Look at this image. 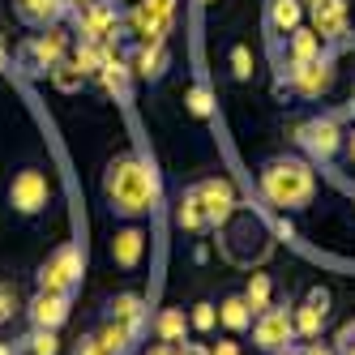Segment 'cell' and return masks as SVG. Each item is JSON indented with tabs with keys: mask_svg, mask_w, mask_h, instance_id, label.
<instances>
[{
	"mask_svg": "<svg viewBox=\"0 0 355 355\" xmlns=\"http://www.w3.org/2000/svg\"><path fill=\"white\" fill-rule=\"evenodd\" d=\"M103 197H107V206L116 218L124 223H141L159 210V175L146 167L141 155H116L103 171Z\"/></svg>",
	"mask_w": 355,
	"mask_h": 355,
	"instance_id": "cell-1",
	"label": "cell"
},
{
	"mask_svg": "<svg viewBox=\"0 0 355 355\" xmlns=\"http://www.w3.org/2000/svg\"><path fill=\"white\" fill-rule=\"evenodd\" d=\"M257 184H261V197L270 201L274 210L300 214V210H309V206H313V197H317V171H313L309 159L274 155V159L261 163Z\"/></svg>",
	"mask_w": 355,
	"mask_h": 355,
	"instance_id": "cell-2",
	"label": "cell"
},
{
	"mask_svg": "<svg viewBox=\"0 0 355 355\" xmlns=\"http://www.w3.org/2000/svg\"><path fill=\"white\" fill-rule=\"evenodd\" d=\"M47 201H52V180H47V171L43 167H17L13 171V180H9V206L13 214L21 218H39L47 210Z\"/></svg>",
	"mask_w": 355,
	"mask_h": 355,
	"instance_id": "cell-3",
	"label": "cell"
},
{
	"mask_svg": "<svg viewBox=\"0 0 355 355\" xmlns=\"http://www.w3.org/2000/svg\"><path fill=\"white\" fill-rule=\"evenodd\" d=\"M343 137L347 133L334 116H313L295 129V141H300L304 155H309V163H334L343 155Z\"/></svg>",
	"mask_w": 355,
	"mask_h": 355,
	"instance_id": "cell-4",
	"label": "cell"
},
{
	"mask_svg": "<svg viewBox=\"0 0 355 355\" xmlns=\"http://www.w3.org/2000/svg\"><path fill=\"white\" fill-rule=\"evenodd\" d=\"M64 52H69V39L47 26L43 35H31L17 47V69L31 73V78H52V69L64 60Z\"/></svg>",
	"mask_w": 355,
	"mask_h": 355,
	"instance_id": "cell-5",
	"label": "cell"
},
{
	"mask_svg": "<svg viewBox=\"0 0 355 355\" xmlns=\"http://www.w3.org/2000/svg\"><path fill=\"white\" fill-rule=\"evenodd\" d=\"M82 270H86V257L78 244H60L52 257L39 266V291H64L73 295L82 287Z\"/></svg>",
	"mask_w": 355,
	"mask_h": 355,
	"instance_id": "cell-6",
	"label": "cell"
},
{
	"mask_svg": "<svg viewBox=\"0 0 355 355\" xmlns=\"http://www.w3.org/2000/svg\"><path fill=\"white\" fill-rule=\"evenodd\" d=\"M295 317L291 309H278V304H270L266 313H257V321H252V343H257L266 355H283L295 347Z\"/></svg>",
	"mask_w": 355,
	"mask_h": 355,
	"instance_id": "cell-7",
	"label": "cell"
},
{
	"mask_svg": "<svg viewBox=\"0 0 355 355\" xmlns=\"http://www.w3.org/2000/svg\"><path fill=\"white\" fill-rule=\"evenodd\" d=\"M193 193H197V201H201V206H206V218H210V227H223L227 218L236 214V206H240L236 184H232V180H223V175H210V180H197V184H193Z\"/></svg>",
	"mask_w": 355,
	"mask_h": 355,
	"instance_id": "cell-8",
	"label": "cell"
},
{
	"mask_svg": "<svg viewBox=\"0 0 355 355\" xmlns=\"http://www.w3.org/2000/svg\"><path fill=\"white\" fill-rule=\"evenodd\" d=\"M329 313H334V295H329V287H309V295H304L300 309H291L295 317V334L309 343V338H321V329L329 321Z\"/></svg>",
	"mask_w": 355,
	"mask_h": 355,
	"instance_id": "cell-9",
	"label": "cell"
},
{
	"mask_svg": "<svg viewBox=\"0 0 355 355\" xmlns=\"http://www.w3.org/2000/svg\"><path fill=\"white\" fill-rule=\"evenodd\" d=\"M120 26V13H116V0H90V5L78 9V31L82 43H107Z\"/></svg>",
	"mask_w": 355,
	"mask_h": 355,
	"instance_id": "cell-10",
	"label": "cell"
},
{
	"mask_svg": "<svg viewBox=\"0 0 355 355\" xmlns=\"http://www.w3.org/2000/svg\"><path fill=\"white\" fill-rule=\"evenodd\" d=\"M329 82H334V69H329L325 56H321V60H309V64H291V60H287V86H291V94L317 98V94L329 90Z\"/></svg>",
	"mask_w": 355,
	"mask_h": 355,
	"instance_id": "cell-11",
	"label": "cell"
},
{
	"mask_svg": "<svg viewBox=\"0 0 355 355\" xmlns=\"http://www.w3.org/2000/svg\"><path fill=\"white\" fill-rule=\"evenodd\" d=\"M171 17H175V0H141L133 13V31L146 43H163L171 31Z\"/></svg>",
	"mask_w": 355,
	"mask_h": 355,
	"instance_id": "cell-12",
	"label": "cell"
},
{
	"mask_svg": "<svg viewBox=\"0 0 355 355\" xmlns=\"http://www.w3.org/2000/svg\"><path fill=\"white\" fill-rule=\"evenodd\" d=\"M69 309H73V295H64V291H39L26 313H31L35 329H60L69 321Z\"/></svg>",
	"mask_w": 355,
	"mask_h": 355,
	"instance_id": "cell-13",
	"label": "cell"
},
{
	"mask_svg": "<svg viewBox=\"0 0 355 355\" xmlns=\"http://www.w3.org/2000/svg\"><path fill=\"white\" fill-rule=\"evenodd\" d=\"M146 232L137 223H124V227H116V236H112V261H116V270H137L141 266V257H146Z\"/></svg>",
	"mask_w": 355,
	"mask_h": 355,
	"instance_id": "cell-14",
	"label": "cell"
},
{
	"mask_svg": "<svg viewBox=\"0 0 355 355\" xmlns=\"http://www.w3.org/2000/svg\"><path fill=\"white\" fill-rule=\"evenodd\" d=\"M309 9H313V31L325 43H334V39L347 35V17H351L347 0H317V5H309Z\"/></svg>",
	"mask_w": 355,
	"mask_h": 355,
	"instance_id": "cell-15",
	"label": "cell"
},
{
	"mask_svg": "<svg viewBox=\"0 0 355 355\" xmlns=\"http://www.w3.org/2000/svg\"><path fill=\"white\" fill-rule=\"evenodd\" d=\"M252 321H257V313H252V304L244 300V291L218 300V325L227 334H244V329H252Z\"/></svg>",
	"mask_w": 355,
	"mask_h": 355,
	"instance_id": "cell-16",
	"label": "cell"
},
{
	"mask_svg": "<svg viewBox=\"0 0 355 355\" xmlns=\"http://www.w3.org/2000/svg\"><path fill=\"white\" fill-rule=\"evenodd\" d=\"M64 9H73L69 0H17V17L26 21V26H35V31H47Z\"/></svg>",
	"mask_w": 355,
	"mask_h": 355,
	"instance_id": "cell-17",
	"label": "cell"
},
{
	"mask_svg": "<svg viewBox=\"0 0 355 355\" xmlns=\"http://www.w3.org/2000/svg\"><path fill=\"white\" fill-rule=\"evenodd\" d=\"M266 26L274 35H291L304 26V0H270V13H266Z\"/></svg>",
	"mask_w": 355,
	"mask_h": 355,
	"instance_id": "cell-18",
	"label": "cell"
},
{
	"mask_svg": "<svg viewBox=\"0 0 355 355\" xmlns=\"http://www.w3.org/2000/svg\"><path fill=\"white\" fill-rule=\"evenodd\" d=\"M175 223H180L189 236L214 232V227H210V218H206V206H201V201H197V193H193V184L180 193V206H175Z\"/></svg>",
	"mask_w": 355,
	"mask_h": 355,
	"instance_id": "cell-19",
	"label": "cell"
},
{
	"mask_svg": "<svg viewBox=\"0 0 355 355\" xmlns=\"http://www.w3.org/2000/svg\"><path fill=\"white\" fill-rule=\"evenodd\" d=\"M103 317H112V321H120V325H129L133 334H141V325H146V309H141V295H133V291L116 295V300L107 304V313H103Z\"/></svg>",
	"mask_w": 355,
	"mask_h": 355,
	"instance_id": "cell-20",
	"label": "cell"
},
{
	"mask_svg": "<svg viewBox=\"0 0 355 355\" xmlns=\"http://www.w3.org/2000/svg\"><path fill=\"white\" fill-rule=\"evenodd\" d=\"M321 47H325V39L317 35V31H291L287 35V60L291 64H309V60H321Z\"/></svg>",
	"mask_w": 355,
	"mask_h": 355,
	"instance_id": "cell-21",
	"label": "cell"
},
{
	"mask_svg": "<svg viewBox=\"0 0 355 355\" xmlns=\"http://www.w3.org/2000/svg\"><path fill=\"white\" fill-rule=\"evenodd\" d=\"M189 313L184 309H163L159 317H155V334H159V343H175L180 347L184 338H189Z\"/></svg>",
	"mask_w": 355,
	"mask_h": 355,
	"instance_id": "cell-22",
	"label": "cell"
},
{
	"mask_svg": "<svg viewBox=\"0 0 355 355\" xmlns=\"http://www.w3.org/2000/svg\"><path fill=\"white\" fill-rule=\"evenodd\" d=\"M137 73L150 78V82L163 78V73H167V47L163 43H146L141 52H137Z\"/></svg>",
	"mask_w": 355,
	"mask_h": 355,
	"instance_id": "cell-23",
	"label": "cell"
},
{
	"mask_svg": "<svg viewBox=\"0 0 355 355\" xmlns=\"http://www.w3.org/2000/svg\"><path fill=\"white\" fill-rule=\"evenodd\" d=\"M244 300L252 304V313H266V309H270V300H274L270 274H252V278H248V287H244Z\"/></svg>",
	"mask_w": 355,
	"mask_h": 355,
	"instance_id": "cell-24",
	"label": "cell"
},
{
	"mask_svg": "<svg viewBox=\"0 0 355 355\" xmlns=\"http://www.w3.org/2000/svg\"><path fill=\"white\" fill-rule=\"evenodd\" d=\"M98 82L107 86V94L129 98V73H124V64H120V60H107L103 69H98Z\"/></svg>",
	"mask_w": 355,
	"mask_h": 355,
	"instance_id": "cell-25",
	"label": "cell"
},
{
	"mask_svg": "<svg viewBox=\"0 0 355 355\" xmlns=\"http://www.w3.org/2000/svg\"><path fill=\"white\" fill-rule=\"evenodd\" d=\"M189 325L197 329V334H214V325H218V304H210V300L193 304V313H189Z\"/></svg>",
	"mask_w": 355,
	"mask_h": 355,
	"instance_id": "cell-26",
	"label": "cell"
},
{
	"mask_svg": "<svg viewBox=\"0 0 355 355\" xmlns=\"http://www.w3.org/2000/svg\"><path fill=\"white\" fill-rule=\"evenodd\" d=\"M52 82H56L60 90H78V86L86 82V73L78 69V60H60V64L52 69Z\"/></svg>",
	"mask_w": 355,
	"mask_h": 355,
	"instance_id": "cell-27",
	"label": "cell"
},
{
	"mask_svg": "<svg viewBox=\"0 0 355 355\" xmlns=\"http://www.w3.org/2000/svg\"><path fill=\"white\" fill-rule=\"evenodd\" d=\"M26 351H31V355H56V351H60L56 329H35V334L26 338Z\"/></svg>",
	"mask_w": 355,
	"mask_h": 355,
	"instance_id": "cell-28",
	"label": "cell"
},
{
	"mask_svg": "<svg viewBox=\"0 0 355 355\" xmlns=\"http://www.w3.org/2000/svg\"><path fill=\"white\" fill-rule=\"evenodd\" d=\"M232 78H236V82H248V78H252V56H248L244 43L232 47Z\"/></svg>",
	"mask_w": 355,
	"mask_h": 355,
	"instance_id": "cell-29",
	"label": "cell"
},
{
	"mask_svg": "<svg viewBox=\"0 0 355 355\" xmlns=\"http://www.w3.org/2000/svg\"><path fill=\"white\" fill-rule=\"evenodd\" d=\"M189 112H193L197 120L210 116V90H206V82H197V86L189 90Z\"/></svg>",
	"mask_w": 355,
	"mask_h": 355,
	"instance_id": "cell-30",
	"label": "cell"
},
{
	"mask_svg": "<svg viewBox=\"0 0 355 355\" xmlns=\"http://www.w3.org/2000/svg\"><path fill=\"white\" fill-rule=\"evenodd\" d=\"M73 355H112V351H107V347H103V338H98L94 329H90V334H82L78 343H73Z\"/></svg>",
	"mask_w": 355,
	"mask_h": 355,
	"instance_id": "cell-31",
	"label": "cell"
},
{
	"mask_svg": "<svg viewBox=\"0 0 355 355\" xmlns=\"http://www.w3.org/2000/svg\"><path fill=\"white\" fill-rule=\"evenodd\" d=\"M334 347H338V355H355V321H347V325L338 329Z\"/></svg>",
	"mask_w": 355,
	"mask_h": 355,
	"instance_id": "cell-32",
	"label": "cell"
},
{
	"mask_svg": "<svg viewBox=\"0 0 355 355\" xmlns=\"http://www.w3.org/2000/svg\"><path fill=\"white\" fill-rule=\"evenodd\" d=\"M13 309H17V295H13V287H9V283H0V325H5V321L13 317Z\"/></svg>",
	"mask_w": 355,
	"mask_h": 355,
	"instance_id": "cell-33",
	"label": "cell"
},
{
	"mask_svg": "<svg viewBox=\"0 0 355 355\" xmlns=\"http://www.w3.org/2000/svg\"><path fill=\"white\" fill-rule=\"evenodd\" d=\"M300 355H338V347L321 343V338H309V343H300Z\"/></svg>",
	"mask_w": 355,
	"mask_h": 355,
	"instance_id": "cell-34",
	"label": "cell"
},
{
	"mask_svg": "<svg viewBox=\"0 0 355 355\" xmlns=\"http://www.w3.org/2000/svg\"><path fill=\"white\" fill-rule=\"evenodd\" d=\"M210 355H240V343H236V338H218V343L210 347Z\"/></svg>",
	"mask_w": 355,
	"mask_h": 355,
	"instance_id": "cell-35",
	"label": "cell"
},
{
	"mask_svg": "<svg viewBox=\"0 0 355 355\" xmlns=\"http://www.w3.org/2000/svg\"><path fill=\"white\" fill-rule=\"evenodd\" d=\"M343 159H347V167L355 171V129H351V133L343 137Z\"/></svg>",
	"mask_w": 355,
	"mask_h": 355,
	"instance_id": "cell-36",
	"label": "cell"
},
{
	"mask_svg": "<svg viewBox=\"0 0 355 355\" xmlns=\"http://www.w3.org/2000/svg\"><path fill=\"white\" fill-rule=\"evenodd\" d=\"M146 355H180V347H175V343H155Z\"/></svg>",
	"mask_w": 355,
	"mask_h": 355,
	"instance_id": "cell-37",
	"label": "cell"
},
{
	"mask_svg": "<svg viewBox=\"0 0 355 355\" xmlns=\"http://www.w3.org/2000/svg\"><path fill=\"white\" fill-rule=\"evenodd\" d=\"M9 69V52H5V43H0V73Z\"/></svg>",
	"mask_w": 355,
	"mask_h": 355,
	"instance_id": "cell-38",
	"label": "cell"
},
{
	"mask_svg": "<svg viewBox=\"0 0 355 355\" xmlns=\"http://www.w3.org/2000/svg\"><path fill=\"white\" fill-rule=\"evenodd\" d=\"M0 355H13V347H9V343H0Z\"/></svg>",
	"mask_w": 355,
	"mask_h": 355,
	"instance_id": "cell-39",
	"label": "cell"
},
{
	"mask_svg": "<svg viewBox=\"0 0 355 355\" xmlns=\"http://www.w3.org/2000/svg\"><path fill=\"white\" fill-rule=\"evenodd\" d=\"M69 5H73V9H82V5H90V0H69Z\"/></svg>",
	"mask_w": 355,
	"mask_h": 355,
	"instance_id": "cell-40",
	"label": "cell"
},
{
	"mask_svg": "<svg viewBox=\"0 0 355 355\" xmlns=\"http://www.w3.org/2000/svg\"><path fill=\"white\" fill-rule=\"evenodd\" d=\"M283 355H300V351H295V347H291V351H283Z\"/></svg>",
	"mask_w": 355,
	"mask_h": 355,
	"instance_id": "cell-41",
	"label": "cell"
},
{
	"mask_svg": "<svg viewBox=\"0 0 355 355\" xmlns=\"http://www.w3.org/2000/svg\"><path fill=\"white\" fill-rule=\"evenodd\" d=\"M197 5H214V0H197Z\"/></svg>",
	"mask_w": 355,
	"mask_h": 355,
	"instance_id": "cell-42",
	"label": "cell"
},
{
	"mask_svg": "<svg viewBox=\"0 0 355 355\" xmlns=\"http://www.w3.org/2000/svg\"><path fill=\"white\" fill-rule=\"evenodd\" d=\"M351 116H355V98H351Z\"/></svg>",
	"mask_w": 355,
	"mask_h": 355,
	"instance_id": "cell-43",
	"label": "cell"
},
{
	"mask_svg": "<svg viewBox=\"0 0 355 355\" xmlns=\"http://www.w3.org/2000/svg\"><path fill=\"white\" fill-rule=\"evenodd\" d=\"M304 5H317V0H304Z\"/></svg>",
	"mask_w": 355,
	"mask_h": 355,
	"instance_id": "cell-44",
	"label": "cell"
},
{
	"mask_svg": "<svg viewBox=\"0 0 355 355\" xmlns=\"http://www.w3.org/2000/svg\"><path fill=\"white\" fill-rule=\"evenodd\" d=\"M116 5H120V0H116Z\"/></svg>",
	"mask_w": 355,
	"mask_h": 355,
	"instance_id": "cell-45",
	"label": "cell"
}]
</instances>
